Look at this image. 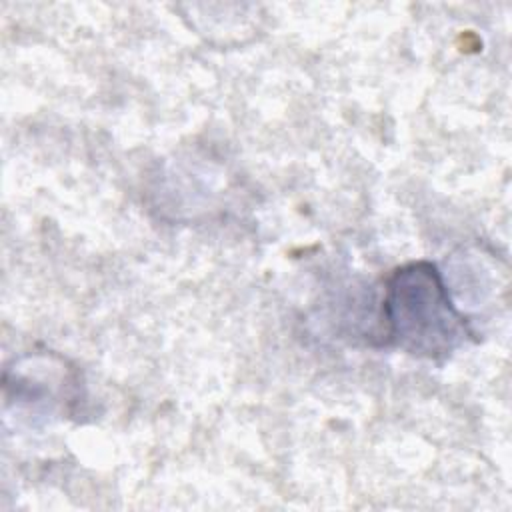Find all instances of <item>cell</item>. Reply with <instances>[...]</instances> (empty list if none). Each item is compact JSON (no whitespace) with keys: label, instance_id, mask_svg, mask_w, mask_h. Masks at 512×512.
<instances>
[{"label":"cell","instance_id":"cell-1","mask_svg":"<svg viewBox=\"0 0 512 512\" xmlns=\"http://www.w3.org/2000/svg\"><path fill=\"white\" fill-rule=\"evenodd\" d=\"M382 314L386 336L416 356H446L468 336L466 318L456 312L440 272L428 262L408 264L392 274Z\"/></svg>","mask_w":512,"mask_h":512}]
</instances>
